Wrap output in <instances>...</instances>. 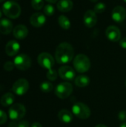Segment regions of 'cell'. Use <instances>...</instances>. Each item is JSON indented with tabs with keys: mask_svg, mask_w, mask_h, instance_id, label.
<instances>
[{
	"mask_svg": "<svg viewBox=\"0 0 126 127\" xmlns=\"http://www.w3.org/2000/svg\"><path fill=\"white\" fill-rule=\"evenodd\" d=\"M31 25L36 28H40L46 22V17L42 13H35L30 18Z\"/></svg>",
	"mask_w": 126,
	"mask_h": 127,
	"instance_id": "5bb4252c",
	"label": "cell"
},
{
	"mask_svg": "<svg viewBox=\"0 0 126 127\" xmlns=\"http://www.w3.org/2000/svg\"><path fill=\"white\" fill-rule=\"evenodd\" d=\"M54 12H55V8L52 4H48L44 7V13L46 16H50L53 15Z\"/></svg>",
	"mask_w": 126,
	"mask_h": 127,
	"instance_id": "d4e9b609",
	"label": "cell"
},
{
	"mask_svg": "<svg viewBox=\"0 0 126 127\" xmlns=\"http://www.w3.org/2000/svg\"><path fill=\"white\" fill-rule=\"evenodd\" d=\"M26 114L25 107L20 103H15L10 107L8 110V115L12 121H19L24 118Z\"/></svg>",
	"mask_w": 126,
	"mask_h": 127,
	"instance_id": "5b68a950",
	"label": "cell"
},
{
	"mask_svg": "<svg viewBox=\"0 0 126 127\" xmlns=\"http://www.w3.org/2000/svg\"><path fill=\"white\" fill-rule=\"evenodd\" d=\"M14 101H15V96L10 92H7L4 94L1 97V100H0L1 106L4 107H7V106L13 105Z\"/></svg>",
	"mask_w": 126,
	"mask_h": 127,
	"instance_id": "ffe728a7",
	"label": "cell"
},
{
	"mask_svg": "<svg viewBox=\"0 0 126 127\" xmlns=\"http://www.w3.org/2000/svg\"><path fill=\"white\" fill-rule=\"evenodd\" d=\"M31 5L35 10H41L44 6L43 0H31Z\"/></svg>",
	"mask_w": 126,
	"mask_h": 127,
	"instance_id": "484cf974",
	"label": "cell"
},
{
	"mask_svg": "<svg viewBox=\"0 0 126 127\" xmlns=\"http://www.w3.org/2000/svg\"><path fill=\"white\" fill-rule=\"evenodd\" d=\"M14 63L10 62V61H7L4 64V69L7 71H10L13 69L14 68Z\"/></svg>",
	"mask_w": 126,
	"mask_h": 127,
	"instance_id": "83f0119b",
	"label": "cell"
},
{
	"mask_svg": "<svg viewBox=\"0 0 126 127\" xmlns=\"http://www.w3.org/2000/svg\"><path fill=\"white\" fill-rule=\"evenodd\" d=\"M120 127H126V122H123L120 125Z\"/></svg>",
	"mask_w": 126,
	"mask_h": 127,
	"instance_id": "d590c367",
	"label": "cell"
},
{
	"mask_svg": "<svg viewBox=\"0 0 126 127\" xmlns=\"http://www.w3.org/2000/svg\"><path fill=\"white\" fill-rule=\"evenodd\" d=\"M59 120L64 124H69L73 120V115L71 112L67 109H62L58 113Z\"/></svg>",
	"mask_w": 126,
	"mask_h": 127,
	"instance_id": "d6986e66",
	"label": "cell"
},
{
	"mask_svg": "<svg viewBox=\"0 0 126 127\" xmlns=\"http://www.w3.org/2000/svg\"><path fill=\"white\" fill-rule=\"evenodd\" d=\"M83 21H84L85 25L88 28L94 27L97 22V17L96 13L91 10H87L84 14Z\"/></svg>",
	"mask_w": 126,
	"mask_h": 127,
	"instance_id": "4fadbf2b",
	"label": "cell"
},
{
	"mask_svg": "<svg viewBox=\"0 0 126 127\" xmlns=\"http://www.w3.org/2000/svg\"><path fill=\"white\" fill-rule=\"evenodd\" d=\"M53 89V86L48 81H44L40 84V90L45 93H49Z\"/></svg>",
	"mask_w": 126,
	"mask_h": 127,
	"instance_id": "603a6c76",
	"label": "cell"
},
{
	"mask_svg": "<svg viewBox=\"0 0 126 127\" xmlns=\"http://www.w3.org/2000/svg\"><path fill=\"white\" fill-rule=\"evenodd\" d=\"M45 1H47L48 2H50V3H56L58 0H45Z\"/></svg>",
	"mask_w": 126,
	"mask_h": 127,
	"instance_id": "e575fe53",
	"label": "cell"
},
{
	"mask_svg": "<svg viewBox=\"0 0 126 127\" xmlns=\"http://www.w3.org/2000/svg\"><path fill=\"white\" fill-rule=\"evenodd\" d=\"M118 119L123 123V122H126V111L122 110L119 112L118 114Z\"/></svg>",
	"mask_w": 126,
	"mask_h": 127,
	"instance_id": "f546056e",
	"label": "cell"
},
{
	"mask_svg": "<svg viewBox=\"0 0 126 127\" xmlns=\"http://www.w3.org/2000/svg\"><path fill=\"white\" fill-rule=\"evenodd\" d=\"M13 34L14 37H16L18 39H25L27 34H28V30L26 26L23 25H19L16 26L13 31Z\"/></svg>",
	"mask_w": 126,
	"mask_h": 127,
	"instance_id": "2e32d148",
	"label": "cell"
},
{
	"mask_svg": "<svg viewBox=\"0 0 126 127\" xmlns=\"http://www.w3.org/2000/svg\"><path fill=\"white\" fill-rule=\"evenodd\" d=\"M18 127H30V124L27 121H22L18 123Z\"/></svg>",
	"mask_w": 126,
	"mask_h": 127,
	"instance_id": "4dcf8cb0",
	"label": "cell"
},
{
	"mask_svg": "<svg viewBox=\"0 0 126 127\" xmlns=\"http://www.w3.org/2000/svg\"><path fill=\"white\" fill-rule=\"evenodd\" d=\"M47 78L50 80V81H54L56 80L57 77H58V73L53 70V69H51V70H49L47 73V75H46Z\"/></svg>",
	"mask_w": 126,
	"mask_h": 127,
	"instance_id": "4316f807",
	"label": "cell"
},
{
	"mask_svg": "<svg viewBox=\"0 0 126 127\" xmlns=\"http://www.w3.org/2000/svg\"><path fill=\"white\" fill-rule=\"evenodd\" d=\"M29 89V83L25 78L17 80L12 86L13 92L17 95H24Z\"/></svg>",
	"mask_w": 126,
	"mask_h": 127,
	"instance_id": "9c48e42d",
	"label": "cell"
},
{
	"mask_svg": "<svg viewBox=\"0 0 126 127\" xmlns=\"http://www.w3.org/2000/svg\"><path fill=\"white\" fill-rule=\"evenodd\" d=\"M4 0H0V2H2V1H4Z\"/></svg>",
	"mask_w": 126,
	"mask_h": 127,
	"instance_id": "ab89813d",
	"label": "cell"
},
{
	"mask_svg": "<svg viewBox=\"0 0 126 127\" xmlns=\"http://www.w3.org/2000/svg\"><path fill=\"white\" fill-rule=\"evenodd\" d=\"M8 127H18V123H17L16 121H12L9 124Z\"/></svg>",
	"mask_w": 126,
	"mask_h": 127,
	"instance_id": "d6a6232c",
	"label": "cell"
},
{
	"mask_svg": "<svg viewBox=\"0 0 126 127\" xmlns=\"http://www.w3.org/2000/svg\"><path fill=\"white\" fill-rule=\"evenodd\" d=\"M120 47H122L123 48L126 49V37L120 40Z\"/></svg>",
	"mask_w": 126,
	"mask_h": 127,
	"instance_id": "1f68e13d",
	"label": "cell"
},
{
	"mask_svg": "<svg viewBox=\"0 0 126 127\" xmlns=\"http://www.w3.org/2000/svg\"><path fill=\"white\" fill-rule=\"evenodd\" d=\"M111 17L112 19L116 22H123L126 17V10L122 6L115 7L112 10Z\"/></svg>",
	"mask_w": 126,
	"mask_h": 127,
	"instance_id": "7c38bea8",
	"label": "cell"
},
{
	"mask_svg": "<svg viewBox=\"0 0 126 127\" xmlns=\"http://www.w3.org/2000/svg\"><path fill=\"white\" fill-rule=\"evenodd\" d=\"M75 85L80 88H84L90 83V78L86 75H79L76 77L74 80Z\"/></svg>",
	"mask_w": 126,
	"mask_h": 127,
	"instance_id": "44dd1931",
	"label": "cell"
},
{
	"mask_svg": "<svg viewBox=\"0 0 126 127\" xmlns=\"http://www.w3.org/2000/svg\"><path fill=\"white\" fill-rule=\"evenodd\" d=\"M123 1H125V2H126V0H123Z\"/></svg>",
	"mask_w": 126,
	"mask_h": 127,
	"instance_id": "60d3db41",
	"label": "cell"
},
{
	"mask_svg": "<svg viewBox=\"0 0 126 127\" xmlns=\"http://www.w3.org/2000/svg\"><path fill=\"white\" fill-rule=\"evenodd\" d=\"M74 67L79 73L87 72L90 69L91 61L85 54H78L74 59Z\"/></svg>",
	"mask_w": 126,
	"mask_h": 127,
	"instance_id": "3957f363",
	"label": "cell"
},
{
	"mask_svg": "<svg viewBox=\"0 0 126 127\" xmlns=\"http://www.w3.org/2000/svg\"><path fill=\"white\" fill-rule=\"evenodd\" d=\"M31 127H42V124L39 122H35L33 123L32 125H31Z\"/></svg>",
	"mask_w": 126,
	"mask_h": 127,
	"instance_id": "836d02e7",
	"label": "cell"
},
{
	"mask_svg": "<svg viewBox=\"0 0 126 127\" xmlns=\"http://www.w3.org/2000/svg\"></svg>",
	"mask_w": 126,
	"mask_h": 127,
	"instance_id": "b9f144b4",
	"label": "cell"
},
{
	"mask_svg": "<svg viewBox=\"0 0 126 127\" xmlns=\"http://www.w3.org/2000/svg\"><path fill=\"white\" fill-rule=\"evenodd\" d=\"M13 63L16 68H17L19 70L26 71L29 69L31 65V60L28 55L21 54L14 58Z\"/></svg>",
	"mask_w": 126,
	"mask_h": 127,
	"instance_id": "52a82bcc",
	"label": "cell"
},
{
	"mask_svg": "<svg viewBox=\"0 0 126 127\" xmlns=\"http://www.w3.org/2000/svg\"><path fill=\"white\" fill-rule=\"evenodd\" d=\"M91 2H96V1H97L98 0H90Z\"/></svg>",
	"mask_w": 126,
	"mask_h": 127,
	"instance_id": "74e56055",
	"label": "cell"
},
{
	"mask_svg": "<svg viewBox=\"0 0 126 127\" xmlns=\"http://www.w3.org/2000/svg\"><path fill=\"white\" fill-rule=\"evenodd\" d=\"M13 29V23L7 19L0 20V32L3 34H9Z\"/></svg>",
	"mask_w": 126,
	"mask_h": 127,
	"instance_id": "e0dca14e",
	"label": "cell"
},
{
	"mask_svg": "<svg viewBox=\"0 0 126 127\" xmlns=\"http://www.w3.org/2000/svg\"><path fill=\"white\" fill-rule=\"evenodd\" d=\"M7 121V115L4 112L0 109V125L5 124Z\"/></svg>",
	"mask_w": 126,
	"mask_h": 127,
	"instance_id": "f1b7e54d",
	"label": "cell"
},
{
	"mask_svg": "<svg viewBox=\"0 0 126 127\" xmlns=\"http://www.w3.org/2000/svg\"><path fill=\"white\" fill-rule=\"evenodd\" d=\"M73 92V86L68 82H63L58 84L55 88V95L60 99L68 98Z\"/></svg>",
	"mask_w": 126,
	"mask_h": 127,
	"instance_id": "8992f818",
	"label": "cell"
},
{
	"mask_svg": "<svg viewBox=\"0 0 126 127\" xmlns=\"http://www.w3.org/2000/svg\"><path fill=\"white\" fill-rule=\"evenodd\" d=\"M74 6L71 0H59L57 3V8L61 12H69Z\"/></svg>",
	"mask_w": 126,
	"mask_h": 127,
	"instance_id": "ac0fdd59",
	"label": "cell"
},
{
	"mask_svg": "<svg viewBox=\"0 0 126 127\" xmlns=\"http://www.w3.org/2000/svg\"><path fill=\"white\" fill-rule=\"evenodd\" d=\"M37 61L39 65L47 69V70H51L52 68L54 65V59L51 56V54L47 53V52H42L41 53L37 58Z\"/></svg>",
	"mask_w": 126,
	"mask_h": 127,
	"instance_id": "ba28073f",
	"label": "cell"
},
{
	"mask_svg": "<svg viewBox=\"0 0 126 127\" xmlns=\"http://www.w3.org/2000/svg\"><path fill=\"white\" fill-rule=\"evenodd\" d=\"M106 9V5L105 3L103 2H100V3H97L95 6H94V11L96 13H103Z\"/></svg>",
	"mask_w": 126,
	"mask_h": 127,
	"instance_id": "cb8c5ba5",
	"label": "cell"
},
{
	"mask_svg": "<svg viewBox=\"0 0 126 127\" xmlns=\"http://www.w3.org/2000/svg\"><path fill=\"white\" fill-rule=\"evenodd\" d=\"M58 22H59V25H60L61 28H62L63 29L65 30H68L70 28H71V21L69 20V19L64 16V15H61L59 16L58 18Z\"/></svg>",
	"mask_w": 126,
	"mask_h": 127,
	"instance_id": "7402d4cb",
	"label": "cell"
},
{
	"mask_svg": "<svg viewBox=\"0 0 126 127\" xmlns=\"http://www.w3.org/2000/svg\"><path fill=\"white\" fill-rule=\"evenodd\" d=\"M58 74L62 80L66 81H71L74 79L76 72L71 67L68 65H63L59 68Z\"/></svg>",
	"mask_w": 126,
	"mask_h": 127,
	"instance_id": "30bf717a",
	"label": "cell"
},
{
	"mask_svg": "<svg viewBox=\"0 0 126 127\" xmlns=\"http://www.w3.org/2000/svg\"><path fill=\"white\" fill-rule=\"evenodd\" d=\"M72 113L78 118L87 119L91 115V110L88 108V106L85 103L78 102L73 105Z\"/></svg>",
	"mask_w": 126,
	"mask_h": 127,
	"instance_id": "277c9868",
	"label": "cell"
},
{
	"mask_svg": "<svg viewBox=\"0 0 126 127\" xmlns=\"http://www.w3.org/2000/svg\"><path fill=\"white\" fill-rule=\"evenodd\" d=\"M95 127H107L105 125H104V124H98V125H97Z\"/></svg>",
	"mask_w": 126,
	"mask_h": 127,
	"instance_id": "8d00e7d4",
	"label": "cell"
},
{
	"mask_svg": "<svg viewBox=\"0 0 126 127\" xmlns=\"http://www.w3.org/2000/svg\"><path fill=\"white\" fill-rule=\"evenodd\" d=\"M20 49V45L15 40L9 41L5 46V52L10 57H13L18 54Z\"/></svg>",
	"mask_w": 126,
	"mask_h": 127,
	"instance_id": "9a60e30c",
	"label": "cell"
},
{
	"mask_svg": "<svg viewBox=\"0 0 126 127\" xmlns=\"http://www.w3.org/2000/svg\"><path fill=\"white\" fill-rule=\"evenodd\" d=\"M106 37L111 42H117L121 38L120 30L114 25L108 26L105 31Z\"/></svg>",
	"mask_w": 126,
	"mask_h": 127,
	"instance_id": "8fae6325",
	"label": "cell"
},
{
	"mask_svg": "<svg viewBox=\"0 0 126 127\" xmlns=\"http://www.w3.org/2000/svg\"><path fill=\"white\" fill-rule=\"evenodd\" d=\"M74 50L73 46L68 42L60 43L55 52V59L59 64L69 63L74 58Z\"/></svg>",
	"mask_w": 126,
	"mask_h": 127,
	"instance_id": "6da1fadb",
	"label": "cell"
},
{
	"mask_svg": "<svg viewBox=\"0 0 126 127\" xmlns=\"http://www.w3.org/2000/svg\"><path fill=\"white\" fill-rule=\"evenodd\" d=\"M1 16H2V12H1V10H0V18L1 17Z\"/></svg>",
	"mask_w": 126,
	"mask_h": 127,
	"instance_id": "f35d334b",
	"label": "cell"
},
{
	"mask_svg": "<svg viewBox=\"0 0 126 127\" xmlns=\"http://www.w3.org/2000/svg\"><path fill=\"white\" fill-rule=\"evenodd\" d=\"M2 12L10 19H16L21 14V7L16 2L7 1L2 6Z\"/></svg>",
	"mask_w": 126,
	"mask_h": 127,
	"instance_id": "7a4b0ae2",
	"label": "cell"
}]
</instances>
